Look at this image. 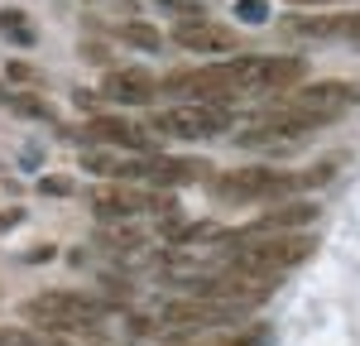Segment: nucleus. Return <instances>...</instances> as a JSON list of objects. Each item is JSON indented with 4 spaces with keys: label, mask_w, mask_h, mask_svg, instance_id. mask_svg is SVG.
<instances>
[{
    "label": "nucleus",
    "mask_w": 360,
    "mask_h": 346,
    "mask_svg": "<svg viewBox=\"0 0 360 346\" xmlns=\"http://www.w3.org/2000/svg\"><path fill=\"white\" fill-rule=\"evenodd\" d=\"M0 34H5V39H15L20 49L34 44V29L25 25V10H0Z\"/></svg>",
    "instance_id": "15"
},
{
    "label": "nucleus",
    "mask_w": 360,
    "mask_h": 346,
    "mask_svg": "<svg viewBox=\"0 0 360 346\" xmlns=\"http://www.w3.org/2000/svg\"><path fill=\"white\" fill-rule=\"evenodd\" d=\"M39 188H44L49 198H68V193H72V183H68V178H44Z\"/></svg>",
    "instance_id": "19"
},
{
    "label": "nucleus",
    "mask_w": 360,
    "mask_h": 346,
    "mask_svg": "<svg viewBox=\"0 0 360 346\" xmlns=\"http://www.w3.org/2000/svg\"><path fill=\"white\" fill-rule=\"evenodd\" d=\"M44 260H53V245H34L29 250V264H44Z\"/></svg>",
    "instance_id": "21"
},
{
    "label": "nucleus",
    "mask_w": 360,
    "mask_h": 346,
    "mask_svg": "<svg viewBox=\"0 0 360 346\" xmlns=\"http://www.w3.org/2000/svg\"><path fill=\"white\" fill-rule=\"evenodd\" d=\"M159 91H164L159 77L144 72V68H111L106 82H101V96H111V101H120V106H149Z\"/></svg>",
    "instance_id": "10"
},
{
    "label": "nucleus",
    "mask_w": 360,
    "mask_h": 346,
    "mask_svg": "<svg viewBox=\"0 0 360 346\" xmlns=\"http://www.w3.org/2000/svg\"><path fill=\"white\" fill-rule=\"evenodd\" d=\"M288 106H303V111H317L336 120L346 106H360V82H307V86H293L288 96H278Z\"/></svg>",
    "instance_id": "7"
},
{
    "label": "nucleus",
    "mask_w": 360,
    "mask_h": 346,
    "mask_svg": "<svg viewBox=\"0 0 360 346\" xmlns=\"http://www.w3.org/2000/svg\"><path fill=\"white\" fill-rule=\"evenodd\" d=\"M25 322H39V327H49V332H72V327H96L101 317H106V303L101 298H86V293H39V298H29L25 308Z\"/></svg>",
    "instance_id": "3"
},
{
    "label": "nucleus",
    "mask_w": 360,
    "mask_h": 346,
    "mask_svg": "<svg viewBox=\"0 0 360 346\" xmlns=\"http://www.w3.org/2000/svg\"><path fill=\"white\" fill-rule=\"evenodd\" d=\"M346 44H356V49H360V10H356V15H346Z\"/></svg>",
    "instance_id": "20"
},
{
    "label": "nucleus",
    "mask_w": 360,
    "mask_h": 346,
    "mask_svg": "<svg viewBox=\"0 0 360 346\" xmlns=\"http://www.w3.org/2000/svg\"><path fill=\"white\" fill-rule=\"evenodd\" d=\"M173 44L188 49V53H236V29L231 25H217V20H178L173 25Z\"/></svg>",
    "instance_id": "8"
},
{
    "label": "nucleus",
    "mask_w": 360,
    "mask_h": 346,
    "mask_svg": "<svg viewBox=\"0 0 360 346\" xmlns=\"http://www.w3.org/2000/svg\"><path fill=\"white\" fill-rule=\"evenodd\" d=\"M303 72H307L303 58L245 53V91H293L303 82Z\"/></svg>",
    "instance_id": "6"
},
{
    "label": "nucleus",
    "mask_w": 360,
    "mask_h": 346,
    "mask_svg": "<svg viewBox=\"0 0 360 346\" xmlns=\"http://www.w3.org/2000/svg\"><path fill=\"white\" fill-rule=\"evenodd\" d=\"M303 193L298 173H278V169H236L212 178V198L217 202H278Z\"/></svg>",
    "instance_id": "4"
},
{
    "label": "nucleus",
    "mask_w": 360,
    "mask_h": 346,
    "mask_svg": "<svg viewBox=\"0 0 360 346\" xmlns=\"http://www.w3.org/2000/svg\"><path fill=\"white\" fill-rule=\"evenodd\" d=\"M154 5H164V10L183 15V20H202V0H154Z\"/></svg>",
    "instance_id": "18"
},
{
    "label": "nucleus",
    "mask_w": 360,
    "mask_h": 346,
    "mask_svg": "<svg viewBox=\"0 0 360 346\" xmlns=\"http://www.w3.org/2000/svg\"><path fill=\"white\" fill-rule=\"evenodd\" d=\"M283 29L298 39H346V15H288Z\"/></svg>",
    "instance_id": "13"
},
{
    "label": "nucleus",
    "mask_w": 360,
    "mask_h": 346,
    "mask_svg": "<svg viewBox=\"0 0 360 346\" xmlns=\"http://www.w3.org/2000/svg\"><path fill=\"white\" fill-rule=\"evenodd\" d=\"M164 91L173 96H188V101H231L245 91V58H221V63H207V68H183V72H168Z\"/></svg>",
    "instance_id": "1"
},
{
    "label": "nucleus",
    "mask_w": 360,
    "mask_h": 346,
    "mask_svg": "<svg viewBox=\"0 0 360 346\" xmlns=\"http://www.w3.org/2000/svg\"><path fill=\"white\" fill-rule=\"evenodd\" d=\"M322 217V207L317 202H303V198H293V202H274L264 217H255L250 226H240L245 236H264V231H298V226H312Z\"/></svg>",
    "instance_id": "12"
},
{
    "label": "nucleus",
    "mask_w": 360,
    "mask_h": 346,
    "mask_svg": "<svg viewBox=\"0 0 360 346\" xmlns=\"http://www.w3.org/2000/svg\"><path fill=\"white\" fill-rule=\"evenodd\" d=\"M10 106H15L20 115H29V120H53V106H49V101H39V96H29V91L10 96Z\"/></svg>",
    "instance_id": "16"
},
{
    "label": "nucleus",
    "mask_w": 360,
    "mask_h": 346,
    "mask_svg": "<svg viewBox=\"0 0 360 346\" xmlns=\"http://www.w3.org/2000/svg\"><path fill=\"white\" fill-rule=\"evenodd\" d=\"M72 140H106V144H115V149H130V154H154V135H149V130H135V125L120 120V115H91L86 130L72 135Z\"/></svg>",
    "instance_id": "11"
},
{
    "label": "nucleus",
    "mask_w": 360,
    "mask_h": 346,
    "mask_svg": "<svg viewBox=\"0 0 360 346\" xmlns=\"http://www.w3.org/2000/svg\"><path fill=\"white\" fill-rule=\"evenodd\" d=\"M231 125H236V111L221 101H183L149 115V135H178V140H217V135H231Z\"/></svg>",
    "instance_id": "2"
},
{
    "label": "nucleus",
    "mask_w": 360,
    "mask_h": 346,
    "mask_svg": "<svg viewBox=\"0 0 360 346\" xmlns=\"http://www.w3.org/2000/svg\"><path fill=\"white\" fill-rule=\"evenodd\" d=\"M236 15L250 20V25H264L269 20V0H236Z\"/></svg>",
    "instance_id": "17"
},
{
    "label": "nucleus",
    "mask_w": 360,
    "mask_h": 346,
    "mask_svg": "<svg viewBox=\"0 0 360 346\" xmlns=\"http://www.w3.org/2000/svg\"><path fill=\"white\" fill-rule=\"evenodd\" d=\"M293 5H303V0H293ZM307 5H317V0H307Z\"/></svg>",
    "instance_id": "24"
},
{
    "label": "nucleus",
    "mask_w": 360,
    "mask_h": 346,
    "mask_svg": "<svg viewBox=\"0 0 360 346\" xmlns=\"http://www.w3.org/2000/svg\"><path fill=\"white\" fill-rule=\"evenodd\" d=\"M207 164L202 159H173V154H139L135 159V178H149L154 188H178V183H197V178H207Z\"/></svg>",
    "instance_id": "9"
},
{
    "label": "nucleus",
    "mask_w": 360,
    "mask_h": 346,
    "mask_svg": "<svg viewBox=\"0 0 360 346\" xmlns=\"http://www.w3.org/2000/svg\"><path fill=\"white\" fill-rule=\"evenodd\" d=\"M91 207H96L101 222H125V217H139V212H173L159 188L144 193V188H130V183H101V188H91Z\"/></svg>",
    "instance_id": "5"
},
{
    "label": "nucleus",
    "mask_w": 360,
    "mask_h": 346,
    "mask_svg": "<svg viewBox=\"0 0 360 346\" xmlns=\"http://www.w3.org/2000/svg\"><path fill=\"white\" fill-rule=\"evenodd\" d=\"M120 39L135 44V49H144V53H159V49H164V34L154 25H139V20H125V25H120Z\"/></svg>",
    "instance_id": "14"
},
{
    "label": "nucleus",
    "mask_w": 360,
    "mask_h": 346,
    "mask_svg": "<svg viewBox=\"0 0 360 346\" xmlns=\"http://www.w3.org/2000/svg\"><path fill=\"white\" fill-rule=\"evenodd\" d=\"M0 101H10V91H5V82H0Z\"/></svg>",
    "instance_id": "23"
},
{
    "label": "nucleus",
    "mask_w": 360,
    "mask_h": 346,
    "mask_svg": "<svg viewBox=\"0 0 360 346\" xmlns=\"http://www.w3.org/2000/svg\"><path fill=\"white\" fill-rule=\"evenodd\" d=\"M0 346H25V332H5L0 327Z\"/></svg>",
    "instance_id": "22"
}]
</instances>
